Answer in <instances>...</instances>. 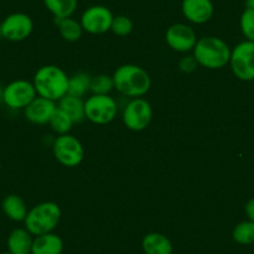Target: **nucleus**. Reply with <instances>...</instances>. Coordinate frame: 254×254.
I'll return each mask as SVG.
<instances>
[{"mask_svg":"<svg viewBox=\"0 0 254 254\" xmlns=\"http://www.w3.org/2000/svg\"><path fill=\"white\" fill-rule=\"evenodd\" d=\"M61 219V209L55 202H43L29 209L24 221L25 228L34 237L51 233Z\"/></svg>","mask_w":254,"mask_h":254,"instance_id":"nucleus-4","label":"nucleus"},{"mask_svg":"<svg viewBox=\"0 0 254 254\" xmlns=\"http://www.w3.org/2000/svg\"><path fill=\"white\" fill-rule=\"evenodd\" d=\"M246 214H247V218L249 221H253L254 222V198H251L248 202L246 203Z\"/></svg>","mask_w":254,"mask_h":254,"instance_id":"nucleus-29","label":"nucleus"},{"mask_svg":"<svg viewBox=\"0 0 254 254\" xmlns=\"http://www.w3.org/2000/svg\"><path fill=\"white\" fill-rule=\"evenodd\" d=\"M232 238L241 246H251L254 243V222L243 221L237 224L232 231Z\"/></svg>","mask_w":254,"mask_h":254,"instance_id":"nucleus-23","label":"nucleus"},{"mask_svg":"<svg viewBox=\"0 0 254 254\" xmlns=\"http://www.w3.org/2000/svg\"><path fill=\"white\" fill-rule=\"evenodd\" d=\"M56 105L51 100L45 97L36 96L28 106L24 109V114L28 121L34 125H45L49 124L53 112L55 111Z\"/></svg>","mask_w":254,"mask_h":254,"instance_id":"nucleus-14","label":"nucleus"},{"mask_svg":"<svg viewBox=\"0 0 254 254\" xmlns=\"http://www.w3.org/2000/svg\"><path fill=\"white\" fill-rule=\"evenodd\" d=\"M1 254H13V253H10L9 251H6V252H4V253H1Z\"/></svg>","mask_w":254,"mask_h":254,"instance_id":"nucleus-31","label":"nucleus"},{"mask_svg":"<svg viewBox=\"0 0 254 254\" xmlns=\"http://www.w3.org/2000/svg\"><path fill=\"white\" fill-rule=\"evenodd\" d=\"M44 5L55 20L70 18L77 9V0H44Z\"/></svg>","mask_w":254,"mask_h":254,"instance_id":"nucleus-20","label":"nucleus"},{"mask_svg":"<svg viewBox=\"0 0 254 254\" xmlns=\"http://www.w3.org/2000/svg\"><path fill=\"white\" fill-rule=\"evenodd\" d=\"M231 48L217 36H203L197 40L193 56L199 66L209 70H218L228 65L231 60Z\"/></svg>","mask_w":254,"mask_h":254,"instance_id":"nucleus-2","label":"nucleus"},{"mask_svg":"<svg viewBox=\"0 0 254 254\" xmlns=\"http://www.w3.org/2000/svg\"><path fill=\"white\" fill-rule=\"evenodd\" d=\"M90 81H91V76H89L85 72L72 75L71 77H69L67 95L82 99L90 91Z\"/></svg>","mask_w":254,"mask_h":254,"instance_id":"nucleus-24","label":"nucleus"},{"mask_svg":"<svg viewBox=\"0 0 254 254\" xmlns=\"http://www.w3.org/2000/svg\"><path fill=\"white\" fill-rule=\"evenodd\" d=\"M1 209L10 221L24 222L29 209L25 201L18 194H8L1 202Z\"/></svg>","mask_w":254,"mask_h":254,"instance_id":"nucleus-18","label":"nucleus"},{"mask_svg":"<svg viewBox=\"0 0 254 254\" xmlns=\"http://www.w3.org/2000/svg\"><path fill=\"white\" fill-rule=\"evenodd\" d=\"M197 66H199L197 60L194 59L193 55H187V56H183L182 59L180 60L178 63V67L182 72L185 74H190V72H193L194 70L197 69Z\"/></svg>","mask_w":254,"mask_h":254,"instance_id":"nucleus-28","label":"nucleus"},{"mask_svg":"<svg viewBox=\"0 0 254 254\" xmlns=\"http://www.w3.org/2000/svg\"><path fill=\"white\" fill-rule=\"evenodd\" d=\"M115 89L114 79L109 75L100 74L91 77L90 81V91L92 95H109Z\"/></svg>","mask_w":254,"mask_h":254,"instance_id":"nucleus-25","label":"nucleus"},{"mask_svg":"<svg viewBox=\"0 0 254 254\" xmlns=\"http://www.w3.org/2000/svg\"><path fill=\"white\" fill-rule=\"evenodd\" d=\"M242 34L244 35L246 40L253 41L254 43V10L252 9H244L239 20Z\"/></svg>","mask_w":254,"mask_h":254,"instance_id":"nucleus-26","label":"nucleus"},{"mask_svg":"<svg viewBox=\"0 0 254 254\" xmlns=\"http://www.w3.org/2000/svg\"><path fill=\"white\" fill-rule=\"evenodd\" d=\"M197 40L198 39H197L196 31L187 24H173L166 31V43L172 50L177 53L193 51Z\"/></svg>","mask_w":254,"mask_h":254,"instance_id":"nucleus-12","label":"nucleus"},{"mask_svg":"<svg viewBox=\"0 0 254 254\" xmlns=\"http://www.w3.org/2000/svg\"><path fill=\"white\" fill-rule=\"evenodd\" d=\"M64 251V242L55 233L41 234L34 238L31 254H61Z\"/></svg>","mask_w":254,"mask_h":254,"instance_id":"nucleus-16","label":"nucleus"},{"mask_svg":"<svg viewBox=\"0 0 254 254\" xmlns=\"http://www.w3.org/2000/svg\"><path fill=\"white\" fill-rule=\"evenodd\" d=\"M53 152L58 162L65 167H76L84 160L85 151L81 142L75 136L66 133L55 138Z\"/></svg>","mask_w":254,"mask_h":254,"instance_id":"nucleus-7","label":"nucleus"},{"mask_svg":"<svg viewBox=\"0 0 254 254\" xmlns=\"http://www.w3.org/2000/svg\"><path fill=\"white\" fill-rule=\"evenodd\" d=\"M232 72L242 81L254 80V43L244 40L233 48L229 60Z\"/></svg>","mask_w":254,"mask_h":254,"instance_id":"nucleus-5","label":"nucleus"},{"mask_svg":"<svg viewBox=\"0 0 254 254\" xmlns=\"http://www.w3.org/2000/svg\"><path fill=\"white\" fill-rule=\"evenodd\" d=\"M181 10L190 23L202 25L212 19L214 5L212 0H182Z\"/></svg>","mask_w":254,"mask_h":254,"instance_id":"nucleus-13","label":"nucleus"},{"mask_svg":"<svg viewBox=\"0 0 254 254\" xmlns=\"http://www.w3.org/2000/svg\"><path fill=\"white\" fill-rule=\"evenodd\" d=\"M246 8L254 10V0H246Z\"/></svg>","mask_w":254,"mask_h":254,"instance_id":"nucleus-30","label":"nucleus"},{"mask_svg":"<svg viewBox=\"0 0 254 254\" xmlns=\"http://www.w3.org/2000/svg\"><path fill=\"white\" fill-rule=\"evenodd\" d=\"M33 84L38 96L55 102L67 95L69 77L60 67L55 65H45L36 71Z\"/></svg>","mask_w":254,"mask_h":254,"instance_id":"nucleus-3","label":"nucleus"},{"mask_svg":"<svg viewBox=\"0 0 254 254\" xmlns=\"http://www.w3.org/2000/svg\"><path fill=\"white\" fill-rule=\"evenodd\" d=\"M33 234L26 228H15L10 232L6 239L8 251L13 254H31Z\"/></svg>","mask_w":254,"mask_h":254,"instance_id":"nucleus-15","label":"nucleus"},{"mask_svg":"<svg viewBox=\"0 0 254 254\" xmlns=\"http://www.w3.org/2000/svg\"><path fill=\"white\" fill-rule=\"evenodd\" d=\"M49 125L51 126L54 132H56L60 136L66 135V133H69L71 131L72 126H74V121H72L71 117L66 112L63 111L60 107H56L55 111L51 115Z\"/></svg>","mask_w":254,"mask_h":254,"instance_id":"nucleus-22","label":"nucleus"},{"mask_svg":"<svg viewBox=\"0 0 254 254\" xmlns=\"http://www.w3.org/2000/svg\"><path fill=\"white\" fill-rule=\"evenodd\" d=\"M114 14L104 5H92L82 13L80 24L82 30L92 35H101L111 30Z\"/></svg>","mask_w":254,"mask_h":254,"instance_id":"nucleus-11","label":"nucleus"},{"mask_svg":"<svg viewBox=\"0 0 254 254\" xmlns=\"http://www.w3.org/2000/svg\"><path fill=\"white\" fill-rule=\"evenodd\" d=\"M133 29V23L128 16L117 15L114 16V20L111 24V31L117 36H127L130 35Z\"/></svg>","mask_w":254,"mask_h":254,"instance_id":"nucleus-27","label":"nucleus"},{"mask_svg":"<svg viewBox=\"0 0 254 254\" xmlns=\"http://www.w3.org/2000/svg\"><path fill=\"white\" fill-rule=\"evenodd\" d=\"M117 102L110 95H91L85 101V117L96 125H106L116 117Z\"/></svg>","mask_w":254,"mask_h":254,"instance_id":"nucleus-6","label":"nucleus"},{"mask_svg":"<svg viewBox=\"0 0 254 254\" xmlns=\"http://www.w3.org/2000/svg\"><path fill=\"white\" fill-rule=\"evenodd\" d=\"M115 89L121 95L131 99L142 97L151 89L150 74L143 67L125 64L117 67L112 75Z\"/></svg>","mask_w":254,"mask_h":254,"instance_id":"nucleus-1","label":"nucleus"},{"mask_svg":"<svg viewBox=\"0 0 254 254\" xmlns=\"http://www.w3.org/2000/svg\"><path fill=\"white\" fill-rule=\"evenodd\" d=\"M142 251L145 254H172V242L165 234L151 232L142 239Z\"/></svg>","mask_w":254,"mask_h":254,"instance_id":"nucleus-17","label":"nucleus"},{"mask_svg":"<svg viewBox=\"0 0 254 254\" xmlns=\"http://www.w3.org/2000/svg\"><path fill=\"white\" fill-rule=\"evenodd\" d=\"M63 111L66 112L74 124L81 122L85 117V102L80 97L71 96V95H65L63 99L59 100V106Z\"/></svg>","mask_w":254,"mask_h":254,"instance_id":"nucleus-19","label":"nucleus"},{"mask_svg":"<svg viewBox=\"0 0 254 254\" xmlns=\"http://www.w3.org/2000/svg\"><path fill=\"white\" fill-rule=\"evenodd\" d=\"M36 96L35 86L28 80H14L3 89V102L11 110H24Z\"/></svg>","mask_w":254,"mask_h":254,"instance_id":"nucleus-9","label":"nucleus"},{"mask_svg":"<svg viewBox=\"0 0 254 254\" xmlns=\"http://www.w3.org/2000/svg\"><path fill=\"white\" fill-rule=\"evenodd\" d=\"M56 25H58L59 33H60L61 38L64 40L70 41V43H75V41L80 40L82 35V26L80 21L75 20L74 18H65L60 19V20H55Z\"/></svg>","mask_w":254,"mask_h":254,"instance_id":"nucleus-21","label":"nucleus"},{"mask_svg":"<svg viewBox=\"0 0 254 254\" xmlns=\"http://www.w3.org/2000/svg\"><path fill=\"white\" fill-rule=\"evenodd\" d=\"M152 106L147 100L136 97L128 101L122 112V121L131 131H142L147 128L152 120Z\"/></svg>","mask_w":254,"mask_h":254,"instance_id":"nucleus-8","label":"nucleus"},{"mask_svg":"<svg viewBox=\"0 0 254 254\" xmlns=\"http://www.w3.org/2000/svg\"><path fill=\"white\" fill-rule=\"evenodd\" d=\"M33 29V19L28 14L13 13L9 14L0 24V36L5 40L18 43L28 39Z\"/></svg>","mask_w":254,"mask_h":254,"instance_id":"nucleus-10","label":"nucleus"}]
</instances>
